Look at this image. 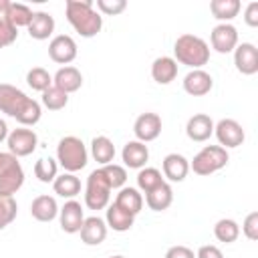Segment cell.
Here are the masks:
<instances>
[{
    "label": "cell",
    "instance_id": "1",
    "mask_svg": "<svg viewBox=\"0 0 258 258\" xmlns=\"http://www.w3.org/2000/svg\"><path fill=\"white\" fill-rule=\"evenodd\" d=\"M0 111L16 119L22 127H32L42 117L40 103L8 83H0Z\"/></svg>",
    "mask_w": 258,
    "mask_h": 258
},
{
    "label": "cell",
    "instance_id": "2",
    "mask_svg": "<svg viewBox=\"0 0 258 258\" xmlns=\"http://www.w3.org/2000/svg\"><path fill=\"white\" fill-rule=\"evenodd\" d=\"M64 14L69 24L83 38H93L103 28V16L95 10V4L91 0H67Z\"/></svg>",
    "mask_w": 258,
    "mask_h": 258
},
{
    "label": "cell",
    "instance_id": "3",
    "mask_svg": "<svg viewBox=\"0 0 258 258\" xmlns=\"http://www.w3.org/2000/svg\"><path fill=\"white\" fill-rule=\"evenodd\" d=\"M173 60L189 69H202L210 60V46L196 34H181L173 44Z\"/></svg>",
    "mask_w": 258,
    "mask_h": 258
},
{
    "label": "cell",
    "instance_id": "4",
    "mask_svg": "<svg viewBox=\"0 0 258 258\" xmlns=\"http://www.w3.org/2000/svg\"><path fill=\"white\" fill-rule=\"evenodd\" d=\"M89 161V151L87 145L83 143V139L75 137V135H67L58 141L56 145V163L69 171V173H77L81 171Z\"/></svg>",
    "mask_w": 258,
    "mask_h": 258
},
{
    "label": "cell",
    "instance_id": "5",
    "mask_svg": "<svg viewBox=\"0 0 258 258\" xmlns=\"http://www.w3.org/2000/svg\"><path fill=\"white\" fill-rule=\"evenodd\" d=\"M228 161H230V155L224 147L206 145L194 155V159L189 161V169L196 175H212V173L220 171L222 167H226Z\"/></svg>",
    "mask_w": 258,
    "mask_h": 258
},
{
    "label": "cell",
    "instance_id": "6",
    "mask_svg": "<svg viewBox=\"0 0 258 258\" xmlns=\"http://www.w3.org/2000/svg\"><path fill=\"white\" fill-rule=\"evenodd\" d=\"M111 185L107 183L101 167L93 169L87 177L85 185V206L89 210H105L111 202Z\"/></svg>",
    "mask_w": 258,
    "mask_h": 258
},
{
    "label": "cell",
    "instance_id": "7",
    "mask_svg": "<svg viewBox=\"0 0 258 258\" xmlns=\"http://www.w3.org/2000/svg\"><path fill=\"white\" fill-rule=\"evenodd\" d=\"M6 145H8V153H12L14 157H26L36 149L38 135L28 127H18L8 133Z\"/></svg>",
    "mask_w": 258,
    "mask_h": 258
},
{
    "label": "cell",
    "instance_id": "8",
    "mask_svg": "<svg viewBox=\"0 0 258 258\" xmlns=\"http://www.w3.org/2000/svg\"><path fill=\"white\" fill-rule=\"evenodd\" d=\"M214 135H216L220 147H224V149L240 147L246 139V133H244L242 125L236 119H220L214 125Z\"/></svg>",
    "mask_w": 258,
    "mask_h": 258
},
{
    "label": "cell",
    "instance_id": "9",
    "mask_svg": "<svg viewBox=\"0 0 258 258\" xmlns=\"http://www.w3.org/2000/svg\"><path fill=\"white\" fill-rule=\"evenodd\" d=\"M24 183V169L18 157L10 155L6 165L0 169V196H14Z\"/></svg>",
    "mask_w": 258,
    "mask_h": 258
},
{
    "label": "cell",
    "instance_id": "10",
    "mask_svg": "<svg viewBox=\"0 0 258 258\" xmlns=\"http://www.w3.org/2000/svg\"><path fill=\"white\" fill-rule=\"evenodd\" d=\"M210 44L220 54L234 52V48L238 46V30H236V26L230 24V22L216 24L212 28V32H210Z\"/></svg>",
    "mask_w": 258,
    "mask_h": 258
},
{
    "label": "cell",
    "instance_id": "11",
    "mask_svg": "<svg viewBox=\"0 0 258 258\" xmlns=\"http://www.w3.org/2000/svg\"><path fill=\"white\" fill-rule=\"evenodd\" d=\"M77 42L73 36L69 34H56L50 42H48V56L50 60L58 62V64H69L77 58Z\"/></svg>",
    "mask_w": 258,
    "mask_h": 258
},
{
    "label": "cell",
    "instance_id": "12",
    "mask_svg": "<svg viewBox=\"0 0 258 258\" xmlns=\"http://www.w3.org/2000/svg\"><path fill=\"white\" fill-rule=\"evenodd\" d=\"M133 133L141 143L155 141L161 133V117L157 113H141L133 123Z\"/></svg>",
    "mask_w": 258,
    "mask_h": 258
},
{
    "label": "cell",
    "instance_id": "13",
    "mask_svg": "<svg viewBox=\"0 0 258 258\" xmlns=\"http://www.w3.org/2000/svg\"><path fill=\"white\" fill-rule=\"evenodd\" d=\"M234 64L236 71L250 77L258 73V48L252 42H242L234 48Z\"/></svg>",
    "mask_w": 258,
    "mask_h": 258
},
{
    "label": "cell",
    "instance_id": "14",
    "mask_svg": "<svg viewBox=\"0 0 258 258\" xmlns=\"http://www.w3.org/2000/svg\"><path fill=\"white\" fill-rule=\"evenodd\" d=\"M58 222L62 232L67 234H77L85 222V214H83V206L77 200H67L64 206L58 210Z\"/></svg>",
    "mask_w": 258,
    "mask_h": 258
},
{
    "label": "cell",
    "instance_id": "15",
    "mask_svg": "<svg viewBox=\"0 0 258 258\" xmlns=\"http://www.w3.org/2000/svg\"><path fill=\"white\" fill-rule=\"evenodd\" d=\"M214 121H212V117L210 115H206V113H196V115H191L189 119H187V123H185V135L191 139V141H196V143H204V141H208L212 135H214Z\"/></svg>",
    "mask_w": 258,
    "mask_h": 258
},
{
    "label": "cell",
    "instance_id": "16",
    "mask_svg": "<svg viewBox=\"0 0 258 258\" xmlns=\"http://www.w3.org/2000/svg\"><path fill=\"white\" fill-rule=\"evenodd\" d=\"M212 87H214V79L204 69H191L183 77V91L191 97H204L212 91Z\"/></svg>",
    "mask_w": 258,
    "mask_h": 258
},
{
    "label": "cell",
    "instance_id": "17",
    "mask_svg": "<svg viewBox=\"0 0 258 258\" xmlns=\"http://www.w3.org/2000/svg\"><path fill=\"white\" fill-rule=\"evenodd\" d=\"M107 224L103 218L99 216H91V218H85L79 234H81V240L87 244V246H99L105 238H107Z\"/></svg>",
    "mask_w": 258,
    "mask_h": 258
},
{
    "label": "cell",
    "instance_id": "18",
    "mask_svg": "<svg viewBox=\"0 0 258 258\" xmlns=\"http://www.w3.org/2000/svg\"><path fill=\"white\" fill-rule=\"evenodd\" d=\"M121 159H123L125 167H129V169H141L149 161V149H147L145 143H141L137 139L135 141H127L123 145Z\"/></svg>",
    "mask_w": 258,
    "mask_h": 258
},
{
    "label": "cell",
    "instance_id": "19",
    "mask_svg": "<svg viewBox=\"0 0 258 258\" xmlns=\"http://www.w3.org/2000/svg\"><path fill=\"white\" fill-rule=\"evenodd\" d=\"M52 85L58 87L60 91H64L67 95H71V93H77V91L83 87V75H81V71H79L77 67L67 64V67H60V69L54 73Z\"/></svg>",
    "mask_w": 258,
    "mask_h": 258
},
{
    "label": "cell",
    "instance_id": "20",
    "mask_svg": "<svg viewBox=\"0 0 258 258\" xmlns=\"http://www.w3.org/2000/svg\"><path fill=\"white\" fill-rule=\"evenodd\" d=\"M161 169L163 177H167L169 181H183L189 173V161L181 153H169L163 157Z\"/></svg>",
    "mask_w": 258,
    "mask_h": 258
},
{
    "label": "cell",
    "instance_id": "21",
    "mask_svg": "<svg viewBox=\"0 0 258 258\" xmlns=\"http://www.w3.org/2000/svg\"><path fill=\"white\" fill-rule=\"evenodd\" d=\"M58 204L52 196H36L30 204V216L36 220V222H52L56 216H58Z\"/></svg>",
    "mask_w": 258,
    "mask_h": 258
},
{
    "label": "cell",
    "instance_id": "22",
    "mask_svg": "<svg viewBox=\"0 0 258 258\" xmlns=\"http://www.w3.org/2000/svg\"><path fill=\"white\" fill-rule=\"evenodd\" d=\"M26 28H28L30 38H34V40H46L54 32V18L48 12L38 10V12L32 14V20H30V24Z\"/></svg>",
    "mask_w": 258,
    "mask_h": 258
},
{
    "label": "cell",
    "instance_id": "23",
    "mask_svg": "<svg viewBox=\"0 0 258 258\" xmlns=\"http://www.w3.org/2000/svg\"><path fill=\"white\" fill-rule=\"evenodd\" d=\"M151 77L157 85H169L177 77V62L173 56H157L151 64Z\"/></svg>",
    "mask_w": 258,
    "mask_h": 258
},
{
    "label": "cell",
    "instance_id": "24",
    "mask_svg": "<svg viewBox=\"0 0 258 258\" xmlns=\"http://www.w3.org/2000/svg\"><path fill=\"white\" fill-rule=\"evenodd\" d=\"M171 202H173V189H171V185H169L167 181L159 183L157 187H153L151 191L145 194V204H147V208L153 210V212H163V210H167V208L171 206Z\"/></svg>",
    "mask_w": 258,
    "mask_h": 258
},
{
    "label": "cell",
    "instance_id": "25",
    "mask_svg": "<svg viewBox=\"0 0 258 258\" xmlns=\"http://www.w3.org/2000/svg\"><path fill=\"white\" fill-rule=\"evenodd\" d=\"M52 189H54L56 196H60L64 200H75L81 194V179L75 173L64 171V173H60V175L54 177Z\"/></svg>",
    "mask_w": 258,
    "mask_h": 258
},
{
    "label": "cell",
    "instance_id": "26",
    "mask_svg": "<svg viewBox=\"0 0 258 258\" xmlns=\"http://www.w3.org/2000/svg\"><path fill=\"white\" fill-rule=\"evenodd\" d=\"M133 222H135V216L123 212L115 202L107 206V214H105V224H107V228H111V230H115V232H127V230H131Z\"/></svg>",
    "mask_w": 258,
    "mask_h": 258
},
{
    "label": "cell",
    "instance_id": "27",
    "mask_svg": "<svg viewBox=\"0 0 258 258\" xmlns=\"http://www.w3.org/2000/svg\"><path fill=\"white\" fill-rule=\"evenodd\" d=\"M115 204L123 212L131 214V216H137L141 212V208H143V196L139 194L137 187H121L117 198H115Z\"/></svg>",
    "mask_w": 258,
    "mask_h": 258
},
{
    "label": "cell",
    "instance_id": "28",
    "mask_svg": "<svg viewBox=\"0 0 258 258\" xmlns=\"http://www.w3.org/2000/svg\"><path fill=\"white\" fill-rule=\"evenodd\" d=\"M91 155H93V159L99 165L113 163V157H115V145H113V141L109 137H105V135L93 137V141H91Z\"/></svg>",
    "mask_w": 258,
    "mask_h": 258
},
{
    "label": "cell",
    "instance_id": "29",
    "mask_svg": "<svg viewBox=\"0 0 258 258\" xmlns=\"http://www.w3.org/2000/svg\"><path fill=\"white\" fill-rule=\"evenodd\" d=\"M240 8H242L240 0H212L210 2V12L220 22H230L232 18H236Z\"/></svg>",
    "mask_w": 258,
    "mask_h": 258
},
{
    "label": "cell",
    "instance_id": "30",
    "mask_svg": "<svg viewBox=\"0 0 258 258\" xmlns=\"http://www.w3.org/2000/svg\"><path fill=\"white\" fill-rule=\"evenodd\" d=\"M32 14H34V12H32L26 4H20V2H8V8H6L4 18H6L12 26L20 28V26H28V24H30Z\"/></svg>",
    "mask_w": 258,
    "mask_h": 258
},
{
    "label": "cell",
    "instance_id": "31",
    "mask_svg": "<svg viewBox=\"0 0 258 258\" xmlns=\"http://www.w3.org/2000/svg\"><path fill=\"white\" fill-rule=\"evenodd\" d=\"M214 236H216L218 242L232 244V242H236L238 236H240V226H238V222L232 220V218H222V220H218L216 226H214Z\"/></svg>",
    "mask_w": 258,
    "mask_h": 258
},
{
    "label": "cell",
    "instance_id": "32",
    "mask_svg": "<svg viewBox=\"0 0 258 258\" xmlns=\"http://www.w3.org/2000/svg\"><path fill=\"white\" fill-rule=\"evenodd\" d=\"M165 179H163V175L157 167H141L139 173H137V189L143 191V194L151 191L153 187H157Z\"/></svg>",
    "mask_w": 258,
    "mask_h": 258
},
{
    "label": "cell",
    "instance_id": "33",
    "mask_svg": "<svg viewBox=\"0 0 258 258\" xmlns=\"http://www.w3.org/2000/svg\"><path fill=\"white\" fill-rule=\"evenodd\" d=\"M26 83L32 91H38V93H44L48 87H52V75L42 69V67H32L28 73H26Z\"/></svg>",
    "mask_w": 258,
    "mask_h": 258
},
{
    "label": "cell",
    "instance_id": "34",
    "mask_svg": "<svg viewBox=\"0 0 258 258\" xmlns=\"http://www.w3.org/2000/svg\"><path fill=\"white\" fill-rule=\"evenodd\" d=\"M34 175L42 183H52L54 177L58 175V163H56V159H52V157H40L34 163Z\"/></svg>",
    "mask_w": 258,
    "mask_h": 258
},
{
    "label": "cell",
    "instance_id": "35",
    "mask_svg": "<svg viewBox=\"0 0 258 258\" xmlns=\"http://www.w3.org/2000/svg\"><path fill=\"white\" fill-rule=\"evenodd\" d=\"M101 171H103L107 183L111 185V189H121V187H125V181H127V169H125L123 165L107 163V165H101Z\"/></svg>",
    "mask_w": 258,
    "mask_h": 258
},
{
    "label": "cell",
    "instance_id": "36",
    "mask_svg": "<svg viewBox=\"0 0 258 258\" xmlns=\"http://www.w3.org/2000/svg\"><path fill=\"white\" fill-rule=\"evenodd\" d=\"M69 103V95L64 91H60L58 87H48L44 93H42V105L48 109V111H60L64 109Z\"/></svg>",
    "mask_w": 258,
    "mask_h": 258
},
{
    "label": "cell",
    "instance_id": "37",
    "mask_svg": "<svg viewBox=\"0 0 258 258\" xmlns=\"http://www.w3.org/2000/svg\"><path fill=\"white\" fill-rule=\"evenodd\" d=\"M18 214V204L12 196H0V230L10 226Z\"/></svg>",
    "mask_w": 258,
    "mask_h": 258
},
{
    "label": "cell",
    "instance_id": "38",
    "mask_svg": "<svg viewBox=\"0 0 258 258\" xmlns=\"http://www.w3.org/2000/svg\"><path fill=\"white\" fill-rule=\"evenodd\" d=\"M127 8L125 0H97V12L107 16H117Z\"/></svg>",
    "mask_w": 258,
    "mask_h": 258
},
{
    "label": "cell",
    "instance_id": "39",
    "mask_svg": "<svg viewBox=\"0 0 258 258\" xmlns=\"http://www.w3.org/2000/svg\"><path fill=\"white\" fill-rule=\"evenodd\" d=\"M18 38V28L12 26L4 16H0V48L10 46Z\"/></svg>",
    "mask_w": 258,
    "mask_h": 258
},
{
    "label": "cell",
    "instance_id": "40",
    "mask_svg": "<svg viewBox=\"0 0 258 258\" xmlns=\"http://www.w3.org/2000/svg\"><path fill=\"white\" fill-rule=\"evenodd\" d=\"M242 232L248 240L256 242L258 240V212H250L246 218H244V224H242Z\"/></svg>",
    "mask_w": 258,
    "mask_h": 258
},
{
    "label": "cell",
    "instance_id": "41",
    "mask_svg": "<svg viewBox=\"0 0 258 258\" xmlns=\"http://www.w3.org/2000/svg\"><path fill=\"white\" fill-rule=\"evenodd\" d=\"M163 258H196V256H194V250H191V248L177 244V246L167 248V252H165Z\"/></svg>",
    "mask_w": 258,
    "mask_h": 258
},
{
    "label": "cell",
    "instance_id": "42",
    "mask_svg": "<svg viewBox=\"0 0 258 258\" xmlns=\"http://www.w3.org/2000/svg\"><path fill=\"white\" fill-rule=\"evenodd\" d=\"M244 22L252 28L258 26V2H250L244 10Z\"/></svg>",
    "mask_w": 258,
    "mask_h": 258
},
{
    "label": "cell",
    "instance_id": "43",
    "mask_svg": "<svg viewBox=\"0 0 258 258\" xmlns=\"http://www.w3.org/2000/svg\"><path fill=\"white\" fill-rule=\"evenodd\" d=\"M196 258H224V254H222V250H220L218 246H214V244H204V246H200Z\"/></svg>",
    "mask_w": 258,
    "mask_h": 258
},
{
    "label": "cell",
    "instance_id": "44",
    "mask_svg": "<svg viewBox=\"0 0 258 258\" xmlns=\"http://www.w3.org/2000/svg\"><path fill=\"white\" fill-rule=\"evenodd\" d=\"M8 133H10V131H8V125H6V121H4V119H0V143L8 139Z\"/></svg>",
    "mask_w": 258,
    "mask_h": 258
},
{
    "label": "cell",
    "instance_id": "45",
    "mask_svg": "<svg viewBox=\"0 0 258 258\" xmlns=\"http://www.w3.org/2000/svg\"><path fill=\"white\" fill-rule=\"evenodd\" d=\"M10 155H12V153H2V151H0V169L6 165V161L10 159Z\"/></svg>",
    "mask_w": 258,
    "mask_h": 258
},
{
    "label": "cell",
    "instance_id": "46",
    "mask_svg": "<svg viewBox=\"0 0 258 258\" xmlns=\"http://www.w3.org/2000/svg\"><path fill=\"white\" fill-rule=\"evenodd\" d=\"M6 8H8V0H0V16L6 14Z\"/></svg>",
    "mask_w": 258,
    "mask_h": 258
},
{
    "label": "cell",
    "instance_id": "47",
    "mask_svg": "<svg viewBox=\"0 0 258 258\" xmlns=\"http://www.w3.org/2000/svg\"><path fill=\"white\" fill-rule=\"evenodd\" d=\"M111 258H125V256H121V254H117V256H111Z\"/></svg>",
    "mask_w": 258,
    "mask_h": 258
}]
</instances>
